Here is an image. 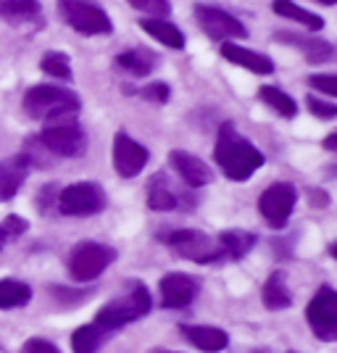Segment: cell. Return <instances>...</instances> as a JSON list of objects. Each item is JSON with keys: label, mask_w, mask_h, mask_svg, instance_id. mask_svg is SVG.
Instances as JSON below:
<instances>
[{"label": "cell", "mask_w": 337, "mask_h": 353, "mask_svg": "<svg viewBox=\"0 0 337 353\" xmlns=\"http://www.w3.org/2000/svg\"><path fill=\"white\" fill-rule=\"evenodd\" d=\"M214 161L219 163L227 179L232 182H245L264 166V153L245 140L235 130V124H221L216 134V148H214Z\"/></svg>", "instance_id": "obj_1"}, {"label": "cell", "mask_w": 337, "mask_h": 353, "mask_svg": "<svg viewBox=\"0 0 337 353\" xmlns=\"http://www.w3.org/2000/svg\"><path fill=\"white\" fill-rule=\"evenodd\" d=\"M24 114L37 121H61V119H74L79 114V95L69 88H61V85H32L24 98Z\"/></svg>", "instance_id": "obj_2"}, {"label": "cell", "mask_w": 337, "mask_h": 353, "mask_svg": "<svg viewBox=\"0 0 337 353\" xmlns=\"http://www.w3.org/2000/svg\"><path fill=\"white\" fill-rule=\"evenodd\" d=\"M150 311V293L143 282L132 280L127 293H121L119 298L108 301L98 314H95V324L103 327L105 332L121 330L124 324H132L137 319H143Z\"/></svg>", "instance_id": "obj_3"}, {"label": "cell", "mask_w": 337, "mask_h": 353, "mask_svg": "<svg viewBox=\"0 0 337 353\" xmlns=\"http://www.w3.org/2000/svg\"><path fill=\"white\" fill-rule=\"evenodd\" d=\"M116 261V250L103 245V243H92L85 240L72 248L69 256V274L74 282H92L98 280L108 266Z\"/></svg>", "instance_id": "obj_4"}, {"label": "cell", "mask_w": 337, "mask_h": 353, "mask_svg": "<svg viewBox=\"0 0 337 353\" xmlns=\"http://www.w3.org/2000/svg\"><path fill=\"white\" fill-rule=\"evenodd\" d=\"M59 14L74 32L88 34V37L111 34V30H114L108 14L101 6H95L92 0H59Z\"/></svg>", "instance_id": "obj_5"}, {"label": "cell", "mask_w": 337, "mask_h": 353, "mask_svg": "<svg viewBox=\"0 0 337 353\" xmlns=\"http://www.w3.org/2000/svg\"><path fill=\"white\" fill-rule=\"evenodd\" d=\"M37 143L56 156L76 159L88 150V134L82 130V124H76L74 119H61V121H53L45 127L37 137Z\"/></svg>", "instance_id": "obj_6"}, {"label": "cell", "mask_w": 337, "mask_h": 353, "mask_svg": "<svg viewBox=\"0 0 337 353\" xmlns=\"http://www.w3.org/2000/svg\"><path fill=\"white\" fill-rule=\"evenodd\" d=\"M161 243H166L176 256L190 259L195 264H211V261H219L224 256L219 243H214L201 230H174V232L161 235Z\"/></svg>", "instance_id": "obj_7"}, {"label": "cell", "mask_w": 337, "mask_h": 353, "mask_svg": "<svg viewBox=\"0 0 337 353\" xmlns=\"http://www.w3.org/2000/svg\"><path fill=\"white\" fill-rule=\"evenodd\" d=\"M306 322L311 332L324 343L337 340V290L322 285L306 306Z\"/></svg>", "instance_id": "obj_8"}, {"label": "cell", "mask_w": 337, "mask_h": 353, "mask_svg": "<svg viewBox=\"0 0 337 353\" xmlns=\"http://www.w3.org/2000/svg\"><path fill=\"white\" fill-rule=\"evenodd\" d=\"M105 208V190L98 182H74L59 192V211L63 216H95Z\"/></svg>", "instance_id": "obj_9"}, {"label": "cell", "mask_w": 337, "mask_h": 353, "mask_svg": "<svg viewBox=\"0 0 337 353\" xmlns=\"http://www.w3.org/2000/svg\"><path fill=\"white\" fill-rule=\"evenodd\" d=\"M295 201H298V190H295L290 182H272L261 192V198H258V211H261V216L274 230H282L290 221Z\"/></svg>", "instance_id": "obj_10"}, {"label": "cell", "mask_w": 337, "mask_h": 353, "mask_svg": "<svg viewBox=\"0 0 337 353\" xmlns=\"http://www.w3.org/2000/svg\"><path fill=\"white\" fill-rule=\"evenodd\" d=\"M195 19L211 40H243V37H248V30L243 27V21H237L235 16L221 11L216 6H203V3L195 6Z\"/></svg>", "instance_id": "obj_11"}, {"label": "cell", "mask_w": 337, "mask_h": 353, "mask_svg": "<svg viewBox=\"0 0 337 353\" xmlns=\"http://www.w3.org/2000/svg\"><path fill=\"white\" fill-rule=\"evenodd\" d=\"M147 148L140 145L137 140H132L127 132L114 134V169L119 176L124 179H132L137 176L147 163Z\"/></svg>", "instance_id": "obj_12"}, {"label": "cell", "mask_w": 337, "mask_h": 353, "mask_svg": "<svg viewBox=\"0 0 337 353\" xmlns=\"http://www.w3.org/2000/svg\"><path fill=\"white\" fill-rule=\"evenodd\" d=\"M159 293L163 309H185L198 295V280H192L185 272H169L159 282Z\"/></svg>", "instance_id": "obj_13"}, {"label": "cell", "mask_w": 337, "mask_h": 353, "mask_svg": "<svg viewBox=\"0 0 337 353\" xmlns=\"http://www.w3.org/2000/svg\"><path fill=\"white\" fill-rule=\"evenodd\" d=\"M30 156L27 153H19V156H8L0 161V203L11 201L19 188L27 182V174H30Z\"/></svg>", "instance_id": "obj_14"}, {"label": "cell", "mask_w": 337, "mask_h": 353, "mask_svg": "<svg viewBox=\"0 0 337 353\" xmlns=\"http://www.w3.org/2000/svg\"><path fill=\"white\" fill-rule=\"evenodd\" d=\"M179 332L185 335V340L195 345L198 351L205 353H219L229 345L227 332L219 327H208V324H179Z\"/></svg>", "instance_id": "obj_15"}, {"label": "cell", "mask_w": 337, "mask_h": 353, "mask_svg": "<svg viewBox=\"0 0 337 353\" xmlns=\"http://www.w3.org/2000/svg\"><path fill=\"white\" fill-rule=\"evenodd\" d=\"M169 161L176 174L185 179V185H190V188H203L211 182V169L205 166V161H201L198 156H192L187 150H172Z\"/></svg>", "instance_id": "obj_16"}, {"label": "cell", "mask_w": 337, "mask_h": 353, "mask_svg": "<svg viewBox=\"0 0 337 353\" xmlns=\"http://www.w3.org/2000/svg\"><path fill=\"white\" fill-rule=\"evenodd\" d=\"M221 56L229 61V63H235V66H243V69H248L253 74H274V61L264 56V53H256V50H248V48H243V45H235V43H221Z\"/></svg>", "instance_id": "obj_17"}, {"label": "cell", "mask_w": 337, "mask_h": 353, "mask_svg": "<svg viewBox=\"0 0 337 353\" xmlns=\"http://www.w3.org/2000/svg\"><path fill=\"white\" fill-rule=\"evenodd\" d=\"M277 40L298 48V50L306 56V61H311V63H324V61H329L335 56V48L327 43V40H322V37L298 34V32H279Z\"/></svg>", "instance_id": "obj_18"}, {"label": "cell", "mask_w": 337, "mask_h": 353, "mask_svg": "<svg viewBox=\"0 0 337 353\" xmlns=\"http://www.w3.org/2000/svg\"><path fill=\"white\" fill-rule=\"evenodd\" d=\"M261 298H264V306L269 311H282L293 306V293L287 288V280H285V272H272L269 280L264 282V290H261Z\"/></svg>", "instance_id": "obj_19"}, {"label": "cell", "mask_w": 337, "mask_h": 353, "mask_svg": "<svg viewBox=\"0 0 337 353\" xmlns=\"http://www.w3.org/2000/svg\"><path fill=\"white\" fill-rule=\"evenodd\" d=\"M140 30L147 32L150 37H156L161 45L166 48H174V50H182L185 48V34L179 32V27H174L172 21L166 19H143L140 21Z\"/></svg>", "instance_id": "obj_20"}, {"label": "cell", "mask_w": 337, "mask_h": 353, "mask_svg": "<svg viewBox=\"0 0 337 353\" xmlns=\"http://www.w3.org/2000/svg\"><path fill=\"white\" fill-rule=\"evenodd\" d=\"M176 195L169 185V176L156 174L147 185V208L150 211H174L176 208Z\"/></svg>", "instance_id": "obj_21"}, {"label": "cell", "mask_w": 337, "mask_h": 353, "mask_svg": "<svg viewBox=\"0 0 337 353\" xmlns=\"http://www.w3.org/2000/svg\"><path fill=\"white\" fill-rule=\"evenodd\" d=\"M119 69L130 72L132 77H147V74L156 69V56L145 50V48H132V50H124L116 56Z\"/></svg>", "instance_id": "obj_22"}, {"label": "cell", "mask_w": 337, "mask_h": 353, "mask_svg": "<svg viewBox=\"0 0 337 353\" xmlns=\"http://www.w3.org/2000/svg\"><path fill=\"white\" fill-rule=\"evenodd\" d=\"M108 340V332L98 324H82L76 327L72 335V351L74 353H98L103 343Z\"/></svg>", "instance_id": "obj_23"}, {"label": "cell", "mask_w": 337, "mask_h": 353, "mask_svg": "<svg viewBox=\"0 0 337 353\" xmlns=\"http://www.w3.org/2000/svg\"><path fill=\"white\" fill-rule=\"evenodd\" d=\"M272 11L279 16H285V19H290V21H298V24H303L306 30L311 32H319L324 27V19L316 14H311L306 8H300V6H295L293 0H274L272 3Z\"/></svg>", "instance_id": "obj_24"}, {"label": "cell", "mask_w": 337, "mask_h": 353, "mask_svg": "<svg viewBox=\"0 0 337 353\" xmlns=\"http://www.w3.org/2000/svg\"><path fill=\"white\" fill-rule=\"evenodd\" d=\"M216 243H219V248L224 256H229V259H243V256L256 245V235H253V232H245V230H224Z\"/></svg>", "instance_id": "obj_25"}, {"label": "cell", "mask_w": 337, "mask_h": 353, "mask_svg": "<svg viewBox=\"0 0 337 353\" xmlns=\"http://www.w3.org/2000/svg\"><path fill=\"white\" fill-rule=\"evenodd\" d=\"M32 301V288L19 280H0V309H21Z\"/></svg>", "instance_id": "obj_26"}, {"label": "cell", "mask_w": 337, "mask_h": 353, "mask_svg": "<svg viewBox=\"0 0 337 353\" xmlns=\"http://www.w3.org/2000/svg\"><path fill=\"white\" fill-rule=\"evenodd\" d=\"M40 14V0H0V16L11 24L30 21Z\"/></svg>", "instance_id": "obj_27"}, {"label": "cell", "mask_w": 337, "mask_h": 353, "mask_svg": "<svg viewBox=\"0 0 337 353\" xmlns=\"http://www.w3.org/2000/svg\"><path fill=\"white\" fill-rule=\"evenodd\" d=\"M258 98L264 101L272 111H277L279 117L285 119H295L298 117V103H295L293 98L287 95V92H282L279 88H272V85H266V88L258 90Z\"/></svg>", "instance_id": "obj_28"}, {"label": "cell", "mask_w": 337, "mask_h": 353, "mask_svg": "<svg viewBox=\"0 0 337 353\" xmlns=\"http://www.w3.org/2000/svg\"><path fill=\"white\" fill-rule=\"evenodd\" d=\"M40 69L48 77H53V79H63V82L72 79V61H69L66 53H61V50H48L43 59H40Z\"/></svg>", "instance_id": "obj_29"}, {"label": "cell", "mask_w": 337, "mask_h": 353, "mask_svg": "<svg viewBox=\"0 0 337 353\" xmlns=\"http://www.w3.org/2000/svg\"><path fill=\"white\" fill-rule=\"evenodd\" d=\"M132 8L137 11H143L147 14L150 19H166V16L172 14V6H169V0H127Z\"/></svg>", "instance_id": "obj_30"}, {"label": "cell", "mask_w": 337, "mask_h": 353, "mask_svg": "<svg viewBox=\"0 0 337 353\" xmlns=\"http://www.w3.org/2000/svg\"><path fill=\"white\" fill-rule=\"evenodd\" d=\"M308 85L319 92H327V95H337V74H311Z\"/></svg>", "instance_id": "obj_31"}, {"label": "cell", "mask_w": 337, "mask_h": 353, "mask_svg": "<svg viewBox=\"0 0 337 353\" xmlns=\"http://www.w3.org/2000/svg\"><path fill=\"white\" fill-rule=\"evenodd\" d=\"M306 103H308V111H311L314 117H319V119H335L337 117V105L327 103V101L316 98V95H308Z\"/></svg>", "instance_id": "obj_32"}, {"label": "cell", "mask_w": 337, "mask_h": 353, "mask_svg": "<svg viewBox=\"0 0 337 353\" xmlns=\"http://www.w3.org/2000/svg\"><path fill=\"white\" fill-rule=\"evenodd\" d=\"M19 353H61V351H59V345H56V343H50V340L30 338L24 345H21V351Z\"/></svg>", "instance_id": "obj_33"}, {"label": "cell", "mask_w": 337, "mask_h": 353, "mask_svg": "<svg viewBox=\"0 0 337 353\" xmlns=\"http://www.w3.org/2000/svg\"><path fill=\"white\" fill-rule=\"evenodd\" d=\"M143 98H147V101H153V103H166L169 101V85H163V82H153V85H147V88H143V92H140Z\"/></svg>", "instance_id": "obj_34"}, {"label": "cell", "mask_w": 337, "mask_h": 353, "mask_svg": "<svg viewBox=\"0 0 337 353\" xmlns=\"http://www.w3.org/2000/svg\"><path fill=\"white\" fill-rule=\"evenodd\" d=\"M3 232H6V237L8 235H14V237H19L21 232H27V221L24 219H19V216H8V219L3 221Z\"/></svg>", "instance_id": "obj_35"}, {"label": "cell", "mask_w": 337, "mask_h": 353, "mask_svg": "<svg viewBox=\"0 0 337 353\" xmlns=\"http://www.w3.org/2000/svg\"><path fill=\"white\" fill-rule=\"evenodd\" d=\"M311 203H319V206H324L327 203V195H322V192L311 190Z\"/></svg>", "instance_id": "obj_36"}, {"label": "cell", "mask_w": 337, "mask_h": 353, "mask_svg": "<svg viewBox=\"0 0 337 353\" xmlns=\"http://www.w3.org/2000/svg\"><path fill=\"white\" fill-rule=\"evenodd\" d=\"M329 253H332V256L337 259V243H332V245H329Z\"/></svg>", "instance_id": "obj_37"}, {"label": "cell", "mask_w": 337, "mask_h": 353, "mask_svg": "<svg viewBox=\"0 0 337 353\" xmlns=\"http://www.w3.org/2000/svg\"><path fill=\"white\" fill-rule=\"evenodd\" d=\"M150 353H179V351H166V348H156V351H150Z\"/></svg>", "instance_id": "obj_38"}, {"label": "cell", "mask_w": 337, "mask_h": 353, "mask_svg": "<svg viewBox=\"0 0 337 353\" xmlns=\"http://www.w3.org/2000/svg\"><path fill=\"white\" fill-rule=\"evenodd\" d=\"M3 243H6V232H3V227H0V248H3Z\"/></svg>", "instance_id": "obj_39"}, {"label": "cell", "mask_w": 337, "mask_h": 353, "mask_svg": "<svg viewBox=\"0 0 337 353\" xmlns=\"http://www.w3.org/2000/svg\"><path fill=\"white\" fill-rule=\"evenodd\" d=\"M319 3H322V6H335L337 0H319Z\"/></svg>", "instance_id": "obj_40"}, {"label": "cell", "mask_w": 337, "mask_h": 353, "mask_svg": "<svg viewBox=\"0 0 337 353\" xmlns=\"http://www.w3.org/2000/svg\"><path fill=\"white\" fill-rule=\"evenodd\" d=\"M287 353H293V351H287Z\"/></svg>", "instance_id": "obj_41"}]
</instances>
